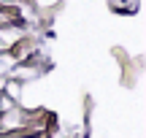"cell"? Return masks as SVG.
Segmentation results:
<instances>
[{
	"label": "cell",
	"mask_w": 146,
	"mask_h": 138,
	"mask_svg": "<svg viewBox=\"0 0 146 138\" xmlns=\"http://www.w3.org/2000/svg\"><path fill=\"white\" fill-rule=\"evenodd\" d=\"M25 38H27V27L22 22H5V25H0V52L14 49Z\"/></svg>",
	"instance_id": "cell-1"
},
{
	"label": "cell",
	"mask_w": 146,
	"mask_h": 138,
	"mask_svg": "<svg viewBox=\"0 0 146 138\" xmlns=\"http://www.w3.org/2000/svg\"><path fill=\"white\" fill-rule=\"evenodd\" d=\"M3 114V117H0V130H22L27 125V117H25V111H22V108H11V111H0Z\"/></svg>",
	"instance_id": "cell-2"
},
{
	"label": "cell",
	"mask_w": 146,
	"mask_h": 138,
	"mask_svg": "<svg viewBox=\"0 0 146 138\" xmlns=\"http://www.w3.org/2000/svg\"><path fill=\"white\" fill-rule=\"evenodd\" d=\"M38 76H41L38 65H25V62H16L14 68L8 70V79H16V81H22V84H27V81H38Z\"/></svg>",
	"instance_id": "cell-3"
},
{
	"label": "cell",
	"mask_w": 146,
	"mask_h": 138,
	"mask_svg": "<svg viewBox=\"0 0 146 138\" xmlns=\"http://www.w3.org/2000/svg\"><path fill=\"white\" fill-rule=\"evenodd\" d=\"M3 95H8L14 103L22 100V95H25V84L16 81V79H8V81H5V87H3Z\"/></svg>",
	"instance_id": "cell-4"
},
{
	"label": "cell",
	"mask_w": 146,
	"mask_h": 138,
	"mask_svg": "<svg viewBox=\"0 0 146 138\" xmlns=\"http://www.w3.org/2000/svg\"><path fill=\"white\" fill-rule=\"evenodd\" d=\"M16 65V57L11 49H5V52H0V76H8V70Z\"/></svg>",
	"instance_id": "cell-5"
},
{
	"label": "cell",
	"mask_w": 146,
	"mask_h": 138,
	"mask_svg": "<svg viewBox=\"0 0 146 138\" xmlns=\"http://www.w3.org/2000/svg\"><path fill=\"white\" fill-rule=\"evenodd\" d=\"M14 106H16V103L11 100L8 95H3V92H0V111H11V108H14Z\"/></svg>",
	"instance_id": "cell-6"
},
{
	"label": "cell",
	"mask_w": 146,
	"mask_h": 138,
	"mask_svg": "<svg viewBox=\"0 0 146 138\" xmlns=\"http://www.w3.org/2000/svg\"><path fill=\"white\" fill-rule=\"evenodd\" d=\"M11 5H16V0H0V8H11Z\"/></svg>",
	"instance_id": "cell-7"
},
{
	"label": "cell",
	"mask_w": 146,
	"mask_h": 138,
	"mask_svg": "<svg viewBox=\"0 0 146 138\" xmlns=\"http://www.w3.org/2000/svg\"><path fill=\"white\" fill-rule=\"evenodd\" d=\"M5 81H8V76H0V92H3V87H5Z\"/></svg>",
	"instance_id": "cell-8"
}]
</instances>
